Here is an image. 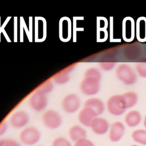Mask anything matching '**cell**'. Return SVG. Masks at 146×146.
<instances>
[{"label": "cell", "mask_w": 146, "mask_h": 146, "mask_svg": "<svg viewBox=\"0 0 146 146\" xmlns=\"http://www.w3.org/2000/svg\"><path fill=\"white\" fill-rule=\"evenodd\" d=\"M0 146H21V145L15 139L11 138H1Z\"/></svg>", "instance_id": "obj_23"}, {"label": "cell", "mask_w": 146, "mask_h": 146, "mask_svg": "<svg viewBox=\"0 0 146 146\" xmlns=\"http://www.w3.org/2000/svg\"><path fill=\"white\" fill-rule=\"evenodd\" d=\"M144 127L146 128V116L144 117Z\"/></svg>", "instance_id": "obj_28"}, {"label": "cell", "mask_w": 146, "mask_h": 146, "mask_svg": "<svg viewBox=\"0 0 146 146\" xmlns=\"http://www.w3.org/2000/svg\"><path fill=\"white\" fill-rule=\"evenodd\" d=\"M135 68L140 76L146 78V62L136 63L135 64Z\"/></svg>", "instance_id": "obj_22"}, {"label": "cell", "mask_w": 146, "mask_h": 146, "mask_svg": "<svg viewBox=\"0 0 146 146\" xmlns=\"http://www.w3.org/2000/svg\"><path fill=\"white\" fill-rule=\"evenodd\" d=\"M107 107L108 111L115 116L121 115L127 109L121 95H115L110 97L107 101Z\"/></svg>", "instance_id": "obj_3"}, {"label": "cell", "mask_w": 146, "mask_h": 146, "mask_svg": "<svg viewBox=\"0 0 146 146\" xmlns=\"http://www.w3.org/2000/svg\"><path fill=\"white\" fill-rule=\"evenodd\" d=\"M53 89V84L51 82H47L44 84H43L39 89V91L42 92L43 93L46 94L47 93L50 92Z\"/></svg>", "instance_id": "obj_24"}, {"label": "cell", "mask_w": 146, "mask_h": 146, "mask_svg": "<svg viewBox=\"0 0 146 146\" xmlns=\"http://www.w3.org/2000/svg\"><path fill=\"white\" fill-rule=\"evenodd\" d=\"M36 146H42V145H36Z\"/></svg>", "instance_id": "obj_30"}, {"label": "cell", "mask_w": 146, "mask_h": 146, "mask_svg": "<svg viewBox=\"0 0 146 146\" xmlns=\"http://www.w3.org/2000/svg\"><path fill=\"white\" fill-rule=\"evenodd\" d=\"M136 23L137 38L141 42H144L146 40V18L140 17Z\"/></svg>", "instance_id": "obj_15"}, {"label": "cell", "mask_w": 146, "mask_h": 146, "mask_svg": "<svg viewBox=\"0 0 146 146\" xmlns=\"http://www.w3.org/2000/svg\"><path fill=\"white\" fill-rule=\"evenodd\" d=\"M84 107L91 108L97 113L98 116L102 114L104 110V104L102 100L97 98H89L84 102Z\"/></svg>", "instance_id": "obj_14"}, {"label": "cell", "mask_w": 146, "mask_h": 146, "mask_svg": "<svg viewBox=\"0 0 146 146\" xmlns=\"http://www.w3.org/2000/svg\"><path fill=\"white\" fill-rule=\"evenodd\" d=\"M98 116L97 113L91 108L84 107L78 114L79 122L86 127H90L93 119Z\"/></svg>", "instance_id": "obj_10"}, {"label": "cell", "mask_w": 146, "mask_h": 146, "mask_svg": "<svg viewBox=\"0 0 146 146\" xmlns=\"http://www.w3.org/2000/svg\"><path fill=\"white\" fill-rule=\"evenodd\" d=\"M116 64L115 62H99L100 67L105 71L112 70Z\"/></svg>", "instance_id": "obj_25"}, {"label": "cell", "mask_w": 146, "mask_h": 146, "mask_svg": "<svg viewBox=\"0 0 146 146\" xmlns=\"http://www.w3.org/2000/svg\"><path fill=\"white\" fill-rule=\"evenodd\" d=\"M99 80L95 78L85 77L80 86L82 92L87 95H94L99 90Z\"/></svg>", "instance_id": "obj_7"}, {"label": "cell", "mask_w": 146, "mask_h": 146, "mask_svg": "<svg viewBox=\"0 0 146 146\" xmlns=\"http://www.w3.org/2000/svg\"><path fill=\"white\" fill-rule=\"evenodd\" d=\"M70 79L68 73L67 71H63L58 73L54 77V81L58 84H64L67 83Z\"/></svg>", "instance_id": "obj_20"}, {"label": "cell", "mask_w": 146, "mask_h": 146, "mask_svg": "<svg viewBox=\"0 0 146 146\" xmlns=\"http://www.w3.org/2000/svg\"><path fill=\"white\" fill-rule=\"evenodd\" d=\"M80 101L79 98L74 94H70L66 96L62 102V107L67 113H72L79 108Z\"/></svg>", "instance_id": "obj_6"}, {"label": "cell", "mask_w": 146, "mask_h": 146, "mask_svg": "<svg viewBox=\"0 0 146 146\" xmlns=\"http://www.w3.org/2000/svg\"><path fill=\"white\" fill-rule=\"evenodd\" d=\"M43 124L49 129H56L60 126L62 123V117L61 115L56 111L48 110L42 116Z\"/></svg>", "instance_id": "obj_4"}, {"label": "cell", "mask_w": 146, "mask_h": 146, "mask_svg": "<svg viewBox=\"0 0 146 146\" xmlns=\"http://www.w3.org/2000/svg\"><path fill=\"white\" fill-rule=\"evenodd\" d=\"M131 146H138V145H131Z\"/></svg>", "instance_id": "obj_29"}, {"label": "cell", "mask_w": 146, "mask_h": 146, "mask_svg": "<svg viewBox=\"0 0 146 146\" xmlns=\"http://www.w3.org/2000/svg\"><path fill=\"white\" fill-rule=\"evenodd\" d=\"M84 77H89L96 79L100 80L101 79V74L99 70L97 68L91 67L88 68L84 74Z\"/></svg>", "instance_id": "obj_21"}, {"label": "cell", "mask_w": 146, "mask_h": 146, "mask_svg": "<svg viewBox=\"0 0 146 146\" xmlns=\"http://www.w3.org/2000/svg\"><path fill=\"white\" fill-rule=\"evenodd\" d=\"M126 108H129L136 104L137 102V94L133 91H128L122 95Z\"/></svg>", "instance_id": "obj_17"}, {"label": "cell", "mask_w": 146, "mask_h": 146, "mask_svg": "<svg viewBox=\"0 0 146 146\" xmlns=\"http://www.w3.org/2000/svg\"><path fill=\"white\" fill-rule=\"evenodd\" d=\"M109 124L107 120L102 117H96L92 121L90 127L92 131L96 134L105 133L108 129Z\"/></svg>", "instance_id": "obj_11"}, {"label": "cell", "mask_w": 146, "mask_h": 146, "mask_svg": "<svg viewBox=\"0 0 146 146\" xmlns=\"http://www.w3.org/2000/svg\"><path fill=\"white\" fill-rule=\"evenodd\" d=\"M41 135L40 131L33 126L23 128L19 135L21 143L26 146H33L37 144L40 140Z\"/></svg>", "instance_id": "obj_1"}, {"label": "cell", "mask_w": 146, "mask_h": 146, "mask_svg": "<svg viewBox=\"0 0 146 146\" xmlns=\"http://www.w3.org/2000/svg\"><path fill=\"white\" fill-rule=\"evenodd\" d=\"M51 146H72L71 143L64 137L58 136L55 138L52 143Z\"/></svg>", "instance_id": "obj_19"}, {"label": "cell", "mask_w": 146, "mask_h": 146, "mask_svg": "<svg viewBox=\"0 0 146 146\" xmlns=\"http://www.w3.org/2000/svg\"><path fill=\"white\" fill-rule=\"evenodd\" d=\"M30 119L28 113L23 110H19L14 112L10 116L9 123L14 128H21L25 127Z\"/></svg>", "instance_id": "obj_8"}, {"label": "cell", "mask_w": 146, "mask_h": 146, "mask_svg": "<svg viewBox=\"0 0 146 146\" xmlns=\"http://www.w3.org/2000/svg\"><path fill=\"white\" fill-rule=\"evenodd\" d=\"M115 73L116 77L125 84L131 85L136 82L137 75L135 72L127 64H120L117 67Z\"/></svg>", "instance_id": "obj_2"}, {"label": "cell", "mask_w": 146, "mask_h": 146, "mask_svg": "<svg viewBox=\"0 0 146 146\" xmlns=\"http://www.w3.org/2000/svg\"><path fill=\"white\" fill-rule=\"evenodd\" d=\"M123 37L126 41L133 39L135 33V22L133 18L126 17L123 21Z\"/></svg>", "instance_id": "obj_9"}, {"label": "cell", "mask_w": 146, "mask_h": 146, "mask_svg": "<svg viewBox=\"0 0 146 146\" xmlns=\"http://www.w3.org/2000/svg\"><path fill=\"white\" fill-rule=\"evenodd\" d=\"M74 146H95L93 143L88 139H82L74 143Z\"/></svg>", "instance_id": "obj_26"}, {"label": "cell", "mask_w": 146, "mask_h": 146, "mask_svg": "<svg viewBox=\"0 0 146 146\" xmlns=\"http://www.w3.org/2000/svg\"><path fill=\"white\" fill-rule=\"evenodd\" d=\"M132 137L135 141L146 145V130H135L132 133Z\"/></svg>", "instance_id": "obj_18"}, {"label": "cell", "mask_w": 146, "mask_h": 146, "mask_svg": "<svg viewBox=\"0 0 146 146\" xmlns=\"http://www.w3.org/2000/svg\"><path fill=\"white\" fill-rule=\"evenodd\" d=\"M68 136L71 141L75 143L76 141L86 138V131L79 125H74L71 127L68 130Z\"/></svg>", "instance_id": "obj_13"}, {"label": "cell", "mask_w": 146, "mask_h": 146, "mask_svg": "<svg viewBox=\"0 0 146 146\" xmlns=\"http://www.w3.org/2000/svg\"><path fill=\"white\" fill-rule=\"evenodd\" d=\"M141 121V115L136 110H132L128 112L125 116V121L128 126L133 127L137 125Z\"/></svg>", "instance_id": "obj_16"}, {"label": "cell", "mask_w": 146, "mask_h": 146, "mask_svg": "<svg viewBox=\"0 0 146 146\" xmlns=\"http://www.w3.org/2000/svg\"><path fill=\"white\" fill-rule=\"evenodd\" d=\"M47 102L46 94L38 90L30 96L29 104L32 110L39 112L45 108L47 105Z\"/></svg>", "instance_id": "obj_5"}, {"label": "cell", "mask_w": 146, "mask_h": 146, "mask_svg": "<svg viewBox=\"0 0 146 146\" xmlns=\"http://www.w3.org/2000/svg\"><path fill=\"white\" fill-rule=\"evenodd\" d=\"M7 129V124L6 122H2L0 124V137L3 136Z\"/></svg>", "instance_id": "obj_27"}, {"label": "cell", "mask_w": 146, "mask_h": 146, "mask_svg": "<svg viewBox=\"0 0 146 146\" xmlns=\"http://www.w3.org/2000/svg\"><path fill=\"white\" fill-rule=\"evenodd\" d=\"M125 128L120 121H116L112 124L110 128L109 137L113 142L119 141L124 135Z\"/></svg>", "instance_id": "obj_12"}]
</instances>
